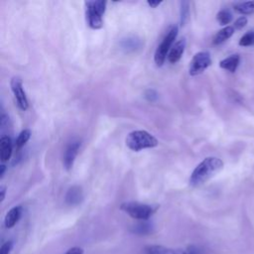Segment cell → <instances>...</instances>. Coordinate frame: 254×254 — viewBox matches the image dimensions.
Wrapping results in <instances>:
<instances>
[{
  "label": "cell",
  "mask_w": 254,
  "mask_h": 254,
  "mask_svg": "<svg viewBox=\"0 0 254 254\" xmlns=\"http://www.w3.org/2000/svg\"><path fill=\"white\" fill-rule=\"evenodd\" d=\"M224 168V162L217 157H208L204 159L194 170L190 177L192 187H200L219 174Z\"/></svg>",
  "instance_id": "cell-1"
},
{
  "label": "cell",
  "mask_w": 254,
  "mask_h": 254,
  "mask_svg": "<svg viewBox=\"0 0 254 254\" xmlns=\"http://www.w3.org/2000/svg\"><path fill=\"white\" fill-rule=\"evenodd\" d=\"M125 143L126 146L134 152L155 148L159 144L157 138L145 130H135L130 132L125 139Z\"/></svg>",
  "instance_id": "cell-2"
},
{
  "label": "cell",
  "mask_w": 254,
  "mask_h": 254,
  "mask_svg": "<svg viewBox=\"0 0 254 254\" xmlns=\"http://www.w3.org/2000/svg\"><path fill=\"white\" fill-rule=\"evenodd\" d=\"M106 1H87L86 2V15L89 26L93 30H99L104 26L103 15L106 9Z\"/></svg>",
  "instance_id": "cell-3"
},
{
  "label": "cell",
  "mask_w": 254,
  "mask_h": 254,
  "mask_svg": "<svg viewBox=\"0 0 254 254\" xmlns=\"http://www.w3.org/2000/svg\"><path fill=\"white\" fill-rule=\"evenodd\" d=\"M120 209L124 212H126L129 217L138 221L149 220L155 213V211L157 210V207H153L151 205L141 204L137 202L123 203L120 206Z\"/></svg>",
  "instance_id": "cell-4"
},
{
  "label": "cell",
  "mask_w": 254,
  "mask_h": 254,
  "mask_svg": "<svg viewBox=\"0 0 254 254\" xmlns=\"http://www.w3.org/2000/svg\"><path fill=\"white\" fill-rule=\"evenodd\" d=\"M178 32H179L178 26H172L168 30L165 37L163 38L161 44L157 47V49H156L154 55V61L155 64L158 67H162L163 64L165 63L166 59L168 58L169 52L172 49V45L178 36Z\"/></svg>",
  "instance_id": "cell-5"
},
{
  "label": "cell",
  "mask_w": 254,
  "mask_h": 254,
  "mask_svg": "<svg viewBox=\"0 0 254 254\" xmlns=\"http://www.w3.org/2000/svg\"><path fill=\"white\" fill-rule=\"evenodd\" d=\"M211 65V58L209 52H199L194 55L190 63L189 73L191 75L203 74Z\"/></svg>",
  "instance_id": "cell-6"
},
{
  "label": "cell",
  "mask_w": 254,
  "mask_h": 254,
  "mask_svg": "<svg viewBox=\"0 0 254 254\" xmlns=\"http://www.w3.org/2000/svg\"><path fill=\"white\" fill-rule=\"evenodd\" d=\"M10 86H11V90L15 96V100L17 102L19 108L23 111L27 110L29 107V104H28V99L26 96V92L23 89L22 80L19 76H14L12 77Z\"/></svg>",
  "instance_id": "cell-7"
},
{
  "label": "cell",
  "mask_w": 254,
  "mask_h": 254,
  "mask_svg": "<svg viewBox=\"0 0 254 254\" xmlns=\"http://www.w3.org/2000/svg\"><path fill=\"white\" fill-rule=\"evenodd\" d=\"M81 145H82V141L79 139H75V140H73L66 148L63 163L67 171H70L73 168L75 157L77 156V153H79L80 151Z\"/></svg>",
  "instance_id": "cell-8"
},
{
  "label": "cell",
  "mask_w": 254,
  "mask_h": 254,
  "mask_svg": "<svg viewBox=\"0 0 254 254\" xmlns=\"http://www.w3.org/2000/svg\"><path fill=\"white\" fill-rule=\"evenodd\" d=\"M185 48H186V40L185 39H181V40L176 42L173 45L172 49L170 50L168 58H167L169 63H171V64L178 63L181 60V58L185 52Z\"/></svg>",
  "instance_id": "cell-9"
},
{
  "label": "cell",
  "mask_w": 254,
  "mask_h": 254,
  "mask_svg": "<svg viewBox=\"0 0 254 254\" xmlns=\"http://www.w3.org/2000/svg\"><path fill=\"white\" fill-rule=\"evenodd\" d=\"M84 199V193L80 186L71 187L66 194V203L69 206H76L81 204Z\"/></svg>",
  "instance_id": "cell-10"
},
{
  "label": "cell",
  "mask_w": 254,
  "mask_h": 254,
  "mask_svg": "<svg viewBox=\"0 0 254 254\" xmlns=\"http://www.w3.org/2000/svg\"><path fill=\"white\" fill-rule=\"evenodd\" d=\"M12 155V141L9 136H2L0 138V159L2 163L7 162Z\"/></svg>",
  "instance_id": "cell-11"
},
{
  "label": "cell",
  "mask_w": 254,
  "mask_h": 254,
  "mask_svg": "<svg viewBox=\"0 0 254 254\" xmlns=\"http://www.w3.org/2000/svg\"><path fill=\"white\" fill-rule=\"evenodd\" d=\"M239 63H240V56L239 54H234L221 61L220 67L230 73H236L239 66Z\"/></svg>",
  "instance_id": "cell-12"
},
{
  "label": "cell",
  "mask_w": 254,
  "mask_h": 254,
  "mask_svg": "<svg viewBox=\"0 0 254 254\" xmlns=\"http://www.w3.org/2000/svg\"><path fill=\"white\" fill-rule=\"evenodd\" d=\"M22 214V208L20 206H17L12 208L6 214L4 224L6 228H12L21 218Z\"/></svg>",
  "instance_id": "cell-13"
},
{
  "label": "cell",
  "mask_w": 254,
  "mask_h": 254,
  "mask_svg": "<svg viewBox=\"0 0 254 254\" xmlns=\"http://www.w3.org/2000/svg\"><path fill=\"white\" fill-rule=\"evenodd\" d=\"M234 29L232 26H226L224 28H223L222 30H220L216 35L213 37V44L214 45H221L224 42H225L226 40L234 34Z\"/></svg>",
  "instance_id": "cell-14"
},
{
  "label": "cell",
  "mask_w": 254,
  "mask_h": 254,
  "mask_svg": "<svg viewBox=\"0 0 254 254\" xmlns=\"http://www.w3.org/2000/svg\"><path fill=\"white\" fill-rule=\"evenodd\" d=\"M184 250L173 249L160 245H150L145 248V254H183Z\"/></svg>",
  "instance_id": "cell-15"
},
{
  "label": "cell",
  "mask_w": 254,
  "mask_h": 254,
  "mask_svg": "<svg viewBox=\"0 0 254 254\" xmlns=\"http://www.w3.org/2000/svg\"><path fill=\"white\" fill-rule=\"evenodd\" d=\"M233 9L241 15H251L254 13V1L239 2L234 4Z\"/></svg>",
  "instance_id": "cell-16"
},
{
  "label": "cell",
  "mask_w": 254,
  "mask_h": 254,
  "mask_svg": "<svg viewBox=\"0 0 254 254\" xmlns=\"http://www.w3.org/2000/svg\"><path fill=\"white\" fill-rule=\"evenodd\" d=\"M31 137V131L29 129H24L20 132V134L18 135V137L16 139L15 142V146H16V150L19 151L21 148H23L26 143L29 141Z\"/></svg>",
  "instance_id": "cell-17"
},
{
  "label": "cell",
  "mask_w": 254,
  "mask_h": 254,
  "mask_svg": "<svg viewBox=\"0 0 254 254\" xmlns=\"http://www.w3.org/2000/svg\"><path fill=\"white\" fill-rule=\"evenodd\" d=\"M217 20L221 25H227L232 20V15L227 10H221L217 15Z\"/></svg>",
  "instance_id": "cell-18"
},
{
  "label": "cell",
  "mask_w": 254,
  "mask_h": 254,
  "mask_svg": "<svg viewBox=\"0 0 254 254\" xmlns=\"http://www.w3.org/2000/svg\"><path fill=\"white\" fill-rule=\"evenodd\" d=\"M239 46L241 47H250L254 45V31L247 32L244 34L239 40Z\"/></svg>",
  "instance_id": "cell-19"
},
{
  "label": "cell",
  "mask_w": 254,
  "mask_h": 254,
  "mask_svg": "<svg viewBox=\"0 0 254 254\" xmlns=\"http://www.w3.org/2000/svg\"><path fill=\"white\" fill-rule=\"evenodd\" d=\"M189 15V2H181V24L185 25Z\"/></svg>",
  "instance_id": "cell-20"
},
{
  "label": "cell",
  "mask_w": 254,
  "mask_h": 254,
  "mask_svg": "<svg viewBox=\"0 0 254 254\" xmlns=\"http://www.w3.org/2000/svg\"><path fill=\"white\" fill-rule=\"evenodd\" d=\"M139 46V43L137 40H134V39H128V40H124L122 42V47L127 49V50H135L136 48H137Z\"/></svg>",
  "instance_id": "cell-21"
},
{
  "label": "cell",
  "mask_w": 254,
  "mask_h": 254,
  "mask_svg": "<svg viewBox=\"0 0 254 254\" xmlns=\"http://www.w3.org/2000/svg\"><path fill=\"white\" fill-rule=\"evenodd\" d=\"M248 20H247V18L245 16H241L239 17V19H237L236 22H234V26L233 28L234 29H237V30H241L242 28H244L247 24Z\"/></svg>",
  "instance_id": "cell-22"
},
{
  "label": "cell",
  "mask_w": 254,
  "mask_h": 254,
  "mask_svg": "<svg viewBox=\"0 0 254 254\" xmlns=\"http://www.w3.org/2000/svg\"><path fill=\"white\" fill-rule=\"evenodd\" d=\"M145 97H146V100H147L148 102L154 103V102L157 101V99H158V93H157V91H156L155 90L150 89V90H146V92H145Z\"/></svg>",
  "instance_id": "cell-23"
},
{
  "label": "cell",
  "mask_w": 254,
  "mask_h": 254,
  "mask_svg": "<svg viewBox=\"0 0 254 254\" xmlns=\"http://www.w3.org/2000/svg\"><path fill=\"white\" fill-rule=\"evenodd\" d=\"M150 229H151L150 224H148L146 223H141V224H137V225L135 226V230L134 231L139 232V233H147V232L150 231Z\"/></svg>",
  "instance_id": "cell-24"
},
{
  "label": "cell",
  "mask_w": 254,
  "mask_h": 254,
  "mask_svg": "<svg viewBox=\"0 0 254 254\" xmlns=\"http://www.w3.org/2000/svg\"><path fill=\"white\" fill-rule=\"evenodd\" d=\"M13 247V242L12 241H6L0 249V254H10L11 250Z\"/></svg>",
  "instance_id": "cell-25"
},
{
  "label": "cell",
  "mask_w": 254,
  "mask_h": 254,
  "mask_svg": "<svg viewBox=\"0 0 254 254\" xmlns=\"http://www.w3.org/2000/svg\"><path fill=\"white\" fill-rule=\"evenodd\" d=\"M183 254H202V251L197 246L190 245L187 247V249L184 250Z\"/></svg>",
  "instance_id": "cell-26"
},
{
  "label": "cell",
  "mask_w": 254,
  "mask_h": 254,
  "mask_svg": "<svg viewBox=\"0 0 254 254\" xmlns=\"http://www.w3.org/2000/svg\"><path fill=\"white\" fill-rule=\"evenodd\" d=\"M65 254H84V250L80 247H72Z\"/></svg>",
  "instance_id": "cell-27"
},
{
  "label": "cell",
  "mask_w": 254,
  "mask_h": 254,
  "mask_svg": "<svg viewBox=\"0 0 254 254\" xmlns=\"http://www.w3.org/2000/svg\"><path fill=\"white\" fill-rule=\"evenodd\" d=\"M147 4L151 8H157L159 5L162 4V1H147Z\"/></svg>",
  "instance_id": "cell-28"
},
{
  "label": "cell",
  "mask_w": 254,
  "mask_h": 254,
  "mask_svg": "<svg viewBox=\"0 0 254 254\" xmlns=\"http://www.w3.org/2000/svg\"><path fill=\"white\" fill-rule=\"evenodd\" d=\"M0 194H1V197H0V201L3 202L5 199V194H6V187L1 186L0 187Z\"/></svg>",
  "instance_id": "cell-29"
},
{
  "label": "cell",
  "mask_w": 254,
  "mask_h": 254,
  "mask_svg": "<svg viewBox=\"0 0 254 254\" xmlns=\"http://www.w3.org/2000/svg\"><path fill=\"white\" fill-rule=\"evenodd\" d=\"M5 170H6V166L5 165L2 164L1 166H0V177H1V178H3Z\"/></svg>",
  "instance_id": "cell-30"
}]
</instances>
